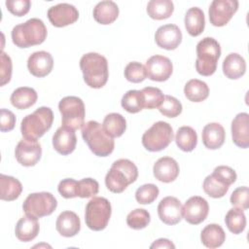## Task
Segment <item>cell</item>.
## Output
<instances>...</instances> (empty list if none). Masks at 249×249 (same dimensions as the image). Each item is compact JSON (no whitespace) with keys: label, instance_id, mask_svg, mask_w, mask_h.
Masks as SVG:
<instances>
[{"label":"cell","instance_id":"cell-42","mask_svg":"<svg viewBox=\"0 0 249 249\" xmlns=\"http://www.w3.org/2000/svg\"><path fill=\"white\" fill-rule=\"evenodd\" d=\"M159 188L155 184H145L135 192V199L140 204H150L159 196Z\"/></svg>","mask_w":249,"mask_h":249},{"label":"cell","instance_id":"cell-11","mask_svg":"<svg viewBox=\"0 0 249 249\" xmlns=\"http://www.w3.org/2000/svg\"><path fill=\"white\" fill-rule=\"evenodd\" d=\"M238 9L236 0H214L209 6V20L214 26L226 25Z\"/></svg>","mask_w":249,"mask_h":249},{"label":"cell","instance_id":"cell-35","mask_svg":"<svg viewBox=\"0 0 249 249\" xmlns=\"http://www.w3.org/2000/svg\"><path fill=\"white\" fill-rule=\"evenodd\" d=\"M104 130L112 137H120L126 129V121L119 113H110L103 120Z\"/></svg>","mask_w":249,"mask_h":249},{"label":"cell","instance_id":"cell-23","mask_svg":"<svg viewBox=\"0 0 249 249\" xmlns=\"http://www.w3.org/2000/svg\"><path fill=\"white\" fill-rule=\"evenodd\" d=\"M37 219L34 216L25 214V216L18 221L15 228V234L19 241L29 242L38 235L40 226Z\"/></svg>","mask_w":249,"mask_h":249},{"label":"cell","instance_id":"cell-32","mask_svg":"<svg viewBox=\"0 0 249 249\" xmlns=\"http://www.w3.org/2000/svg\"><path fill=\"white\" fill-rule=\"evenodd\" d=\"M185 96L192 102H201L209 95V88L203 81L192 79L184 87Z\"/></svg>","mask_w":249,"mask_h":249},{"label":"cell","instance_id":"cell-46","mask_svg":"<svg viewBox=\"0 0 249 249\" xmlns=\"http://www.w3.org/2000/svg\"><path fill=\"white\" fill-rule=\"evenodd\" d=\"M6 7L13 15L22 17L29 12L31 2L29 0H7Z\"/></svg>","mask_w":249,"mask_h":249},{"label":"cell","instance_id":"cell-45","mask_svg":"<svg viewBox=\"0 0 249 249\" xmlns=\"http://www.w3.org/2000/svg\"><path fill=\"white\" fill-rule=\"evenodd\" d=\"M57 191L64 198H73L78 196V181L72 178H66L59 182Z\"/></svg>","mask_w":249,"mask_h":249},{"label":"cell","instance_id":"cell-33","mask_svg":"<svg viewBox=\"0 0 249 249\" xmlns=\"http://www.w3.org/2000/svg\"><path fill=\"white\" fill-rule=\"evenodd\" d=\"M174 11L173 2L170 0H151L147 4L148 16L157 20L168 18Z\"/></svg>","mask_w":249,"mask_h":249},{"label":"cell","instance_id":"cell-47","mask_svg":"<svg viewBox=\"0 0 249 249\" xmlns=\"http://www.w3.org/2000/svg\"><path fill=\"white\" fill-rule=\"evenodd\" d=\"M0 76H1V86H5L8 84L12 78V59L11 57L4 53L1 52L0 54Z\"/></svg>","mask_w":249,"mask_h":249},{"label":"cell","instance_id":"cell-22","mask_svg":"<svg viewBox=\"0 0 249 249\" xmlns=\"http://www.w3.org/2000/svg\"><path fill=\"white\" fill-rule=\"evenodd\" d=\"M55 228L60 235L64 237H72L81 230L80 218L73 211H63L56 219Z\"/></svg>","mask_w":249,"mask_h":249},{"label":"cell","instance_id":"cell-5","mask_svg":"<svg viewBox=\"0 0 249 249\" xmlns=\"http://www.w3.org/2000/svg\"><path fill=\"white\" fill-rule=\"evenodd\" d=\"M53 122V113L50 107L42 106L32 114L23 118L20 131L23 138L37 140L42 137L51 127Z\"/></svg>","mask_w":249,"mask_h":249},{"label":"cell","instance_id":"cell-8","mask_svg":"<svg viewBox=\"0 0 249 249\" xmlns=\"http://www.w3.org/2000/svg\"><path fill=\"white\" fill-rule=\"evenodd\" d=\"M63 126L73 130L82 128L85 124L86 109L83 100L78 96H65L58 103Z\"/></svg>","mask_w":249,"mask_h":249},{"label":"cell","instance_id":"cell-14","mask_svg":"<svg viewBox=\"0 0 249 249\" xmlns=\"http://www.w3.org/2000/svg\"><path fill=\"white\" fill-rule=\"evenodd\" d=\"M48 18L55 27H63L74 23L79 18V12L75 6L59 3L48 10Z\"/></svg>","mask_w":249,"mask_h":249},{"label":"cell","instance_id":"cell-50","mask_svg":"<svg viewBox=\"0 0 249 249\" xmlns=\"http://www.w3.org/2000/svg\"><path fill=\"white\" fill-rule=\"evenodd\" d=\"M150 248L151 249H155V248H172V249H174L175 245L167 238H160V239L155 240L151 244Z\"/></svg>","mask_w":249,"mask_h":249},{"label":"cell","instance_id":"cell-7","mask_svg":"<svg viewBox=\"0 0 249 249\" xmlns=\"http://www.w3.org/2000/svg\"><path fill=\"white\" fill-rule=\"evenodd\" d=\"M111 213V203L107 198L102 196H93L86 206V225L92 231H102L107 227Z\"/></svg>","mask_w":249,"mask_h":249},{"label":"cell","instance_id":"cell-25","mask_svg":"<svg viewBox=\"0 0 249 249\" xmlns=\"http://www.w3.org/2000/svg\"><path fill=\"white\" fill-rule=\"evenodd\" d=\"M246 71V62L243 56L236 53L228 54L223 61V73L231 79L236 80L241 78Z\"/></svg>","mask_w":249,"mask_h":249},{"label":"cell","instance_id":"cell-6","mask_svg":"<svg viewBox=\"0 0 249 249\" xmlns=\"http://www.w3.org/2000/svg\"><path fill=\"white\" fill-rule=\"evenodd\" d=\"M221 56L220 44L212 37H205L196 45V70L202 76H211L217 69Z\"/></svg>","mask_w":249,"mask_h":249},{"label":"cell","instance_id":"cell-18","mask_svg":"<svg viewBox=\"0 0 249 249\" xmlns=\"http://www.w3.org/2000/svg\"><path fill=\"white\" fill-rule=\"evenodd\" d=\"M53 67V58L52 54L45 51H38L29 55L27 59V68L31 75L37 78H43L49 75Z\"/></svg>","mask_w":249,"mask_h":249},{"label":"cell","instance_id":"cell-37","mask_svg":"<svg viewBox=\"0 0 249 249\" xmlns=\"http://www.w3.org/2000/svg\"><path fill=\"white\" fill-rule=\"evenodd\" d=\"M121 104L122 107L128 113L134 114L140 112L144 108L141 91L136 89L126 91L121 100Z\"/></svg>","mask_w":249,"mask_h":249},{"label":"cell","instance_id":"cell-21","mask_svg":"<svg viewBox=\"0 0 249 249\" xmlns=\"http://www.w3.org/2000/svg\"><path fill=\"white\" fill-rule=\"evenodd\" d=\"M231 136L233 143L242 149L249 147V115L237 114L231 122Z\"/></svg>","mask_w":249,"mask_h":249},{"label":"cell","instance_id":"cell-44","mask_svg":"<svg viewBox=\"0 0 249 249\" xmlns=\"http://www.w3.org/2000/svg\"><path fill=\"white\" fill-rule=\"evenodd\" d=\"M231 203L237 208L246 210L249 208V190L248 187H238L231 195Z\"/></svg>","mask_w":249,"mask_h":249},{"label":"cell","instance_id":"cell-31","mask_svg":"<svg viewBox=\"0 0 249 249\" xmlns=\"http://www.w3.org/2000/svg\"><path fill=\"white\" fill-rule=\"evenodd\" d=\"M202 187L204 193L210 197L220 198L228 193L230 185L227 184L220 176L212 172V174L206 176Z\"/></svg>","mask_w":249,"mask_h":249},{"label":"cell","instance_id":"cell-3","mask_svg":"<svg viewBox=\"0 0 249 249\" xmlns=\"http://www.w3.org/2000/svg\"><path fill=\"white\" fill-rule=\"evenodd\" d=\"M47 27L43 20L33 18L12 29V41L18 48H29L42 44L47 38Z\"/></svg>","mask_w":249,"mask_h":249},{"label":"cell","instance_id":"cell-12","mask_svg":"<svg viewBox=\"0 0 249 249\" xmlns=\"http://www.w3.org/2000/svg\"><path fill=\"white\" fill-rule=\"evenodd\" d=\"M15 156L21 165L34 166L42 156L41 144L37 140L22 138L15 149Z\"/></svg>","mask_w":249,"mask_h":249},{"label":"cell","instance_id":"cell-39","mask_svg":"<svg viewBox=\"0 0 249 249\" xmlns=\"http://www.w3.org/2000/svg\"><path fill=\"white\" fill-rule=\"evenodd\" d=\"M140 91L143 98V107L146 109L159 108L164 97L162 91L154 87H146Z\"/></svg>","mask_w":249,"mask_h":249},{"label":"cell","instance_id":"cell-13","mask_svg":"<svg viewBox=\"0 0 249 249\" xmlns=\"http://www.w3.org/2000/svg\"><path fill=\"white\" fill-rule=\"evenodd\" d=\"M147 77L156 82H163L169 79L173 72L171 60L163 55L156 54L146 61Z\"/></svg>","mask_w":249,"mask_h":249},{"label":"cell","instance_id":"cell-38","mask_svg":"<svg viewBox=\"0 0 249 249\" xmlns=\"http://www.w3.org/2000/svg\"><path fill=\"white\" fill-rule=\"evenodd\" d=\"M151 221L150 213L143 208H136L126 216V224L133 230H141L146 228Z\"/></svg>","mask_w":249,"mask_h":249},{"label":"cell","instance_id":"cell-1","mask_svg":"<svg viewBox=\"0 0 249 249\" xmlns=\"http://www.w3.org/2000/svg\"><path fill=\"white\" fill-rule=\"evenodd\" d=\"M80 68L85 83L92 89H100L108 81V61L97 53H88L80 59Z\"/></svg>","mask_w":249,"mask_h":249},{"label":"cell","instance_id":"cell-41","mask_svg":"<svg viewBox=\"0 0 249 249\" xmlns=\"http://www.w3.org/2000/svg\"><path fill=\"white\" fill-rule=\"evenodd\" d=\"M124 77L128 82L137 84L143 82L147 77L145 66L137 61L129 62L124 68Z\"/></svg>","mask_w":249,"mask_h":249},{"label":"cell","instance_id":"cell-4","mask_svg":"<svg viewBox=\"0 0 249 249\" xmlns=\"http://www.w3.org/2000/svg\"><path fill=\"white\" fill-rule=\"evenodd\" d=\"M82 137L97 157H107L114 151L115 142L96 121H89L82 127Z\"/></svg>","mask_w":249,"mask_h":249},{"label":"cell","instance_id":"cell-49","mask_svg":"<svg viewBox=\"0 0 249 249\" xmlns=\"http://www.w3.org/2000/svg\"><path fill=\"white\" fill-rule=\"evenodd\" d=\"M213 172L215 174H217L218 176H220L230 186L235 182L236 177H237L236 172L231 167L227 166V165H219V166L215 167Z\"/></svg>","mask_w":249,"mask_h":249},{"label":"cell","instance_id":"cell-40","mask_svg":"<svg viewBox=\"0 0 249 249\" xmlns=\"http://www.w3.org/2000/svg\"><path fill=\"white\" fill-rule=\"evenodd\" d=\"M182 104L181 102L171 96V95H164L161 104L159 107V111L167 118H175L182 113Z\"/></svg>","mask_w":249,"mask_h":249},{"label":"cell","instance_id":"cell-48","mask_svg":"<svg viewBox=\"0 0 249 249\" xmlns=\"http://www.w3.org/2000/svg\"><path fill=\"white\" fill-rule=\"evenodd\" d=\"M16 124V116L15 114L5 108L1 109V118H0V130L2 132L11 131L14 129Z\"/></svg>","mask_w":249,"mask_h":249},{"label":"cell","instance_id":"cell-29","mask_svg":"<svg viewBox=\"0 0 249 249\" xmlns=\"http://www.w3.org/2000/svg\"><path fill=\"white\" fill-rule=\"evenodd\" d=\"M37 98L38 94L34 89L29 87H20L13 91L10 100L15 108L24 110L34 105Z\"/></svg>","mask_w":249,"mask_h":249},{"label":"cell","instance_id":"cell-28","mask_svg":"<svg viewBox=\"0 0 249 249\" xmlns=\"http://www.w3.org/2000/svg\"><path fill=\"white\" fill-rule=\"evenodd\" d=\"M226 239V233L223 228L218 224H209L203 228L200 232L201 243L210 249L223 245Z\"/></svg>","mask_w":249,"mask_h":249},{"label":"cell","instance_id":"cell-2","mask_svg":"<svg viewBox=\"0 0 249 249\" xmlns=\"http://www.w3.org/2000/svg\"><path fill=\"white\" fill-rule=\"evenodd\" d=\"M138 177L137 166L127 159H120L113 162L105 176L107 189L115 194L123 193L129 184Z\"/></svg>","mask_w":249,"mask_h":249},{"label":"cell","instance_id":"cell-26","mask_svg":"<svg viewBox=\"0 0 249 249\" xmlns=\"http://www.w3.org/2000/svg\"><path fill=\"white\" fill-rule=\"evenodd\" d=\"M93 18L100 24L107 25L114 22L119 16L118 5L111 0H104L93 8Z\"/></svg>","mask_w":249,"mask_h":249},{"label":"cell","instance_id":"cell-9","mask_svg":"<svg viewBox=\"0 0 249 249\" xmlns=\"http://www.w3.org/2000/svg\"><path fill=\"white\" fill-rule=\"evenodd\" d=\"M172 126L163 121L155 123L142 135V145L150 152H160L165 149L173 140Z\"/></svg>","mask_w":249,"mask_h":249},{"label":"cell","instance_id":"cell-15","mask_svg":"<svg viewBox=\"0 0 249 249\" xmlns=\"http://www.w3.org/2000/svg\"><path fill=\"white\" fill-rule=\"evenodd\" d=\"M208 212V202L198 196L190 197L183 206V217L192 225H198L203 222L206 219Z\"/></svg>","mask_w":249,"mask_h":249},{"label":"cell","instance_id":"cell-27","mask_svg":"<svg viewBox=\"0 0 249 249\" xmlns=\"http://www.w3.org/2000/svg\"><path fill=\"white\" fill-rule=\"evenodd\" d=\"M184 22L186 30L191 36H198L203 32L205 26L203 11L198 7L190 8L185 15Z\"/></svg>","mask_w":249,"mask_h":249},{"label":"cell","instance_id":"cell-16","mask_svg":"<svg viewBox=\"0 0 249 249\" xmlns=\"http://www.w3.org/2000/svg\"><path fill=\"white\" fill-rule=\"evenodd\" d=\"M158 214L164 224L173 226L183 218V206L181 201L174 196L163 197L158 205Z\"/></svg>","mask_w":249,"mask_h":249},{"label":"cell","instance_id":"cell-43","mask_svg":"<svg viewBox=\"0 0 249 249\" xmlns=\"http://www.w3.org/2000/svg\"><path fill=\"white\" fill-rule=\"evenodd\" d=\"M99 190L98 182L92 178H84L78 181V196L88 198L94 196Z\"/></svg>","mask_w":249,"mask_h":249},{"label":"cell","instance_id":"cell-36","mask_svg":"<svg viewBox=\"0 0 249 249\" xmlns=\"http://www.w3.org/2000/svg\"><path fill=\"white\" fill-rule=\"evenodd\" d=\"M225 223L229 231L234 234L241 233L246 227V216L242 209L234 207L228 211Z\"/></svg>","mask_w":249,"mask_h":249},{"label":"cell","instance_id":"cell-10","mask_svg":"<svg viewBox=\"0 0 249 249\" xmlns=\"http://www.w3.org/2000/svg\"><path fill=\"white\" fill-rule=\"evenodd\" d=\"M56 198L48 192L33 193L28 195L22 204V209L25 214L41 218L51 215L56 208Z\"/></svg>","mask_w":249,"mask_h":249},{"label":"cell","instance_id":"cell-17","mask_svg":"<svg viewBox=\"0 0 249 249\" xmlns=\"http://www.w3.org/2000/svg\"><path fill=\"white\" fill-rule=\"evenodd\" d=\"M157 45L164 50H175L182 41V32L176 24H164L160 26L155 33Z\"/></svg>","mask_w":249,"mask_h":249},{"label":"cell","instance_id":"cell-24","mask_svg":"<svg viewBox=\"0 0 249 249\" xmlns=\"http://www.w3.org/2000/svg\"><path fill=\"white\" fill-rule=\"evenodd\" d=\"M202 143L210 150H216L222 147L225 142L226 132L219 123H209L202 129Z\"/></svg>","mask_w":249,"mask_h":249},{"label":"cell","instance_id":"cell-30","mask_svg":"<svg viewBox=\"0 0 249 249\" xmlns=\"http://www.w3.org/2000/svg\"><path fill=\"white\" fill-rule=\"evenodd\" d=\"M22 192L21 183L13 176L0 175V198L6 201L17 199Z\"/></svg>","mask_w":249,"mask_h":249},{"label":"cell","instance_id":"cell-20","mask_svg":"<svg viewBox=\"0 0 249 249\" xmlns=\"http://www.w3.org/2000/svg\"><path fill=\"white\" fill-rule=\"evenodd\" d=\"M179 165L177 161L170 157L159 159L153 167V173L156 179L163 183L173 182L179 175Z\"/></svg>","mask_w":249,"mask_h":249},{"label":"cell","instance_id":"cell-19","mask_svg":"<svg viewBox=\"0 0 249 249\" xmlns=\"http://www.w3.org/2000/svg\"><path fill=\"white\" fill-rule=\"evenodd\" d=\"M77 144V137L73 129L60 126L56 129L53 136V146L54 150L62 156H67L71 154Z\"/></svg>","mask_w":249,"mask_h":249},{"label":"cell","instance_id":"cell-34","mask_svg":"<svg viewBox=\"0 0 249 249\" xmlns=\"http://www.w3.org/2000/svg\"><path fill=\"white\" fill-rule=\"evenodd\" d=\"M175 142L180 150L184 152H192L197 144L196 130L188 125L179 127L175 135Z\"/></svg>","mask_w":249,"mask_h":249}]
</instances>
